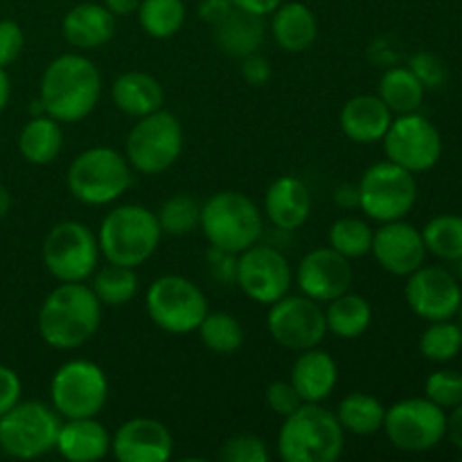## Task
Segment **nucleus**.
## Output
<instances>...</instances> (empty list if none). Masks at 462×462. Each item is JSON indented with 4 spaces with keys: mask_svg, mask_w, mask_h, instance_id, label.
I'll list each match as a JSON object with an SVG mask.
<instances>
[{
    "mask_svg": "<svg viewBox=\"0 0 462 462\" xmlns=\"http://www.w3.org/2000/svg\"><path fill=\"white\" fill-rule=\"evenodd\" d=\"M102 72L84 52H66L45 66L39 99L45 113L61 125L86 120L102 99Z\"/></svg>",
    "mask_w": 462,
    "mask_h": 462,
    "instance_id": "1",
    "label": "nucleus"
},
{
    "mask_svg": "<svg viewBox=\"0 0 462 462\" xmlns=\"http://www.w3.org/2000/svg\"><path fill=\"white\" fill-rule=\"evenodd\" d=\"M102 310L86 282H59L41 302L36 319L41 338L54 350H79L102 328Z\"/></svg>",
    "mask_w": 462,
    "mask_h": 462,
    "instance_id": "2",
    "label": "nucleus"
},
{
    "mask_svg": "<svg viewBox=\"0 0 462 462\" xmlns=\"http://www.w3.org/2000/svg\"><path fill=\"white\" fill-rule=\"evenodd\" d=\"M162 239L156 212L140 203H122L104 215L97 230L99 253L106 262L138 269L153 257Z\"/></svg>",
    "mask_w": 462,
    "mask_h": 462,
    "instance_id": "3",
    "label": "nucleus"
},
{
    "mask_svg": "<svg viewBox=\"0 0 462 462\" xmlns=\"http://www.w3.org/2000/svg\"><path fill=\"white\" fill-rule=\"evenodd\" d=\"M275 447L284 462H334L346 451V431L337 413L305 402L282 418Z\"/></svg>",
    "mask_w": 462,
    "mask_h": 462,
    "instance_id": "4",
    "label": "nucleus"
},
{
    "mask_svg": "<svg viewBox=\"0 0 462 462\" xmlns=\"http://www.w3.org/2000/svg\"><path fill=\"white\" fill-rule=\"evenodd\" d=\"M203 237L212 248L239 255L264 237V212L237 189H221L201 206Z\"/></svg>",
    "mask_w": 462,
    "mask_h": 462,
    "instance_id": "5",
    "label": "nucleus"
},
{
    "mask_svg": "<svg viewBox=\"0 0 462 462\" xmlns=\"http://www.w3.org/2000/svg\"><path fill=\"white\" fill-rule=\"evenodd\" d=\"M66 185L72 197L84 206H111L134 185V170L125 153L117 149L90 147L72 158Z\"/></svg>",
    "mask_w": 462,
    "mask_h": 462,
    "instance_id": "6",
    "label": "nucleus"
},
{
    "mask_svg": "<svg viewBox=\"0 0 462 462\" xmlns=\"http://www.w3.org/2000/svg\"><path fill=\"white\" fill-rule=\"evenodd\" d=\"M185 134L171 111L158 108L138 117L125 140V156L131 170L144 176H158L171 170L183 153Z\"/></svg>",
    "mask_w": 462,
    "mask_h": 462,
    "instance_id": "7",
    "label": "nucleus"
},
{
    "mask_svg": "<svg viewBox=\"0 0 462 462\" xmlns=\"http://www.w3.org/2000/svg\"><path fill=\"white\" fill-rule=\"evenodd\" d=\"M144 310L158 329L183 337L197 332L201 320L210 311V305L206 293L192 280L179 273H167L147 287Z\"/></svg>",
    "mask_w": 462,
    "mask_h": 462,
    "instance_id": "8",
    "label": "nucleus"
},
{
    "mask_svg": "<svg viewBox=\"0 0 462 462\" xmlns=\"http://www.w3.org/2000/svg\"><path fill=\"white\" fill-rule=\"evenodd\" d=\"M356 185H359V210H364V215L377 224L406 219L418 203L415 174L388 158L370 165Z\"/></svg>",
    "mask_w": 462,
    "mask_h": 462,
    "instance_id": "9",
    "label": "nucleus"
},
{
    "mask_svg": "<svg viewBox=\"0 0 462 462\" xmlns=\"http://www.w3.org/2000/svg\"><path fill=\"white\" fill-rule=\"evenodd\" d=\"M41 257L57 282H86L99 264L97 233L75 219L59 221L45 235Z\"/></svg>",
    "mask_w": 462,
    "mask_h": 462,
    "instance_id": "10",
    "label": "nucleus"
},
{
    "mask_svg": "<svg viewBox=\"0 0 462 462\" xmlns=\"http://www.w3.org/2000/svg\"><path fill=\"white\" fill-rule=\"evenodd\" d=\"M106 402L108 377L95 361H66L50 379V404L63 420L97 418Z\"/></svg>",
    "mask_w": 462,
    "mask_h": 462,
    "instance_id": "11",
    "label": "nucleus"
},
{
    "mask_svg": "<svg viewBox=\"0 0 462 462\" xmlns=\"http://www.w3.org/2000/svg\"><path fill=\"white\" fill-rule=\"evenodd\" d=\"M63 418L52 404L32 400L18 402L0 418V449L18 460H34L57 445Z\"/></svg>",
    "mask_w": 462,
    "mask_h": 462,
    "instance_id": "12",
    "label": "nucleus"
},
{
    "mask_svg": "<svg viewBox=\"0 0 462 462\" xmlns=\"http://www.w3.org/2000/svg\"><path fill=\"white\" fill-rule=\"evenodd\" d=\"M382 431L395 449L427 454L447 438V411L427 397H406L386 406Z\"/></svg>",
    "mask_w": 462,
    "mask_h": 462,
    "instance_id": "13",
    "label": "nucleus"
},
{
    "mask_svg": "<svg viewBox=\"0 0 462 462\" xmlns=\"http://www.w3.org/2000/svg\"><path fill=\"white\" fill-rule=\"evenodd\" d=\"M382 143L388 161L413 174L433 170L440 162L445 147L440 129L420 111L393 117Z\"/></svg>",
    "mask_w": 462,
    "mask_h": 462,
    "instance_id": "14",
    "label": "nucleus"
},
{
    "mask_svg": "<svg viewBox=\"0 0 462 462\" xmlns=\"http://www.w3.org/2000/svg\"><path fill=\"white\" fill-rule=\"evenodd\" d=\"M235 284L248 300L269 307L291 291V264L282 251L257 242L237 255Z\"/></svg>",
    "mask_w": 462,
    "mask_h": 462,
    "instance_id": "15",
    "label": "nucleus"
},
{
    "mask_svg": "<svg viewBox=\"0 0 462 462\" xmlns=\"http://www.w3.org/2000/svg\"><path fill=\"white\" fill-rule=\"evenodd\" d=\"M266 329L280 347L291 352H302L316 347L328 337L325 310L320 302L310 296H284L269 305Z\"/></svg>",
    "mask_w": 462,
    "mask_h": 462,
    "instance_id": "16",
    "label": "nucleus"
},
{
    "mask_svg": "<svg viewBox=\"0 0 462 462\" xmlns=\"http://www.w3.org/2000/svg\"><path fill=\"white\" fill-rule=\"evenodd\" d=\"M404 298L424 323L456 319L462 305V282L445 266L422 264L406 275Z\"/></svg>",
    "mask_w": 462,
    "mask_h": 462,
    "instance_id": "17",
    "label": "nucleus"
},
{
    "mask_svg": "<svg viewBox=\"0 0 462 462\" xmlns=\"http://www.w3.org/2000/svg\"><path fill=\"white\" fill-rule=\"evenodd\" d=\"M293 282L298 284L300 293L310 296L311 300L328 305L341 293L350 291L355 282L352 260L343 257L332 246L311 248L298 264Z\"/></svg>",
    "mask_w": 462,
    "mask_h": 462,
    "instance_id": "18",
    "label": "nucleus"
},
{
    "mask_svg": "<svg viewBox=\"0 0 462 462\" xmlns=\"http://www.w3.org/2000/svg\"><path fill=\"white\" fill-rule=\"evenodd\" d=\"M370 255L386 273L406 278L420 266L427 264V246H424L422 230L404 219L379 224L374 230Z\"/></svg>",
    "mask_w": 462,
    "mask_h": 462,
    "instance_id": "19",
    "label": "nucleus"
},
{
    "mask_svg": "<svg viewBox=\"0 0 462 462\" xmlns=\"http://www.w3.org/2000/svg\"><path fill=\"white\" fill-rule=\"evenodd\" d=\"M111 454L120 462H167L174 456V436L156 418H131L111 436Z\"/></svg>",
    "mask_w": 462,
    "mask_h": 462,
    "instance_id": "20",
    "label": "nucleus"
},
{
    "mask_svg": "<svg viewBox=\"0 0 462 462\" xmlns=\"http://www.w3.org/2000/svg\"><path fill=\"white\" fill-rule=\"evenodd\" d=\"M264 217L273 228L296 233L310 221L311 192L302 179L284 174L269 185L264 197Z\"/></svg>",
    "mask_w": 462,
    "mask_h": 462,
    "instance_id": "21",
    "label": "nucleus"
},
{
    "mask_svg": "<svg viewBox=\"0 0 462 462\" xmlns=\"http://www.w3.org/2000/svg\"><path fill=\"white\" fill-rule=\"evenodd\" d=\"M117 18L104 3H79L61 18V36L77 52L99 50L116 36Z\"/></svg>",
    "mask_w": 462,
    "mask_h": 462,
    "instance_id": "22",
    "label": "nucleus"
},
{
    "mask_svg": "<svg viewBox=\"0 0 462 462\" xmlns=\"http://www.w3.org/2000/svg\"><path fill=\"white\" fill-rule=\"evenodd\" d=\"M289 382L298 391L302 402L307 404H323L332 397L338 386V364L329 352L320 350L319 346L310 350L298 352L293 361Z\"/></svg>",
    "mask_w": 462,
    "mask_h": 462,
    "instance_id": "23",
    "label": "nucleus"
},
{
    "mask_svg": "<svg viewBox=\"0 0 462 462\" xmlns=\"http://www.w3.org/2000/svg\"><path fill=\"white\" fill-rule=\"evenodd\" d=\"M393 111L379 95H355L347 99L338 116V125L347 140L356 144L382 143L393 122Z\"/></svg>",
    "mask_w": 462,
    "mask_h": 462,
    "instance_id": "24",
    "label": "nucleus"
},
{
    "mask_svg": "<svg viewBox=\"0 0 462 462\" xmlns=\"http://www.w3.org/2000/svg\"><path fill=\"white\" fill-rule=\"evenodd\" d=\"M54 451L68 462H97L111 454V433L97 418L63 420Z\"/></svg>",
    "mask_w": 462,
    "mask_h": 462,
    "instance_id": "25",
    "label": "nucleus"
},
{
    "mask_svg": "<svg viewBox=\"0 0 462 462\" xmlns=\"http://www.w3.org/2000/svg\"><path fill=\"white\" fill-rule=\"evenodd\" d=\"M269 18L271 36L284 52H307L319 39V18L300 0H284Z\"/></svg>",
    "mask_w": 462,
    "mask_h": 462,
    "instance_id": "26",
    "label": "nucleus"
},
{
    "mask_svg": "<svg viewBox=\"0 0 462 462\" xmlns=\"http://www.w3.org/2000/svg\"><path fill=\"white\" fill-rule=\"evenodd\" d=\"M111 102L129 117H144L165 104V90L153 75L143 70H126L111 84Z\"/></svg>",
    "mask_w": 462,
    "mask_h": 462,
    "instance_id": "27",
    "label": "nucleus"
},
{
    "mask_svg": "<svg viewBox=\"0 0 462 462\" xmlns=\"http://www.w3.org/2000/svg\"><path fill=\"white\" fill-rule=\"evenodd\" d=\"M215 41L228 57L244 59L248 54L260 52L266 39V23L262 16L239 12L233 7V12L212 27Z\"/></svg>",
    "mask_w": 462,
    "mask_h": 462,
    "instance_id": "28",
    "label": "nucleus"
},
{
    "mask_svg": "<svg viewBox=\"0 0 462 462\" xmlns=\"http://www.w3.org/2000/svg\"><path fill=\"white\" fill-rule=\"evenodd\" d=\"M18 152L30 165H50L63 152L61 122L43 116H32L18 134Z\"/></svg>",
    "mask_w": 462,
    "mask_h": 462,
    "instance_id": "29",
    "label": "nucleus"
},
{
    "mask_svg": "<svg viewBox=\"0 0 462 462\" xmlns=\"http://www.w3.org/2000/svg\"><path fill=\"white\" fill-rule=\"evenodd\" d=\"M325 323H328L329 334L343 341H355L364 337L373 325V305L361 293L346 291L328 302Z\"/></svg>",
    "mask_w": 462,
    "mask_h": 462,
    "instance_id": "30",
    "label": "nucleus"
},
{
    "mask_svg": "<svg viewBox=\"0 0 462 462\" xmlns=\"http://www.w3.org/2000/svg\"><path fill=\"white\" fill-rule=\"evenodd\" d=\"M377 95L391 108L393 116H404L422 108L427 88L409 66H388L379 79Z\"/></svg>",
    "mask_w": 462,
    "mask_h": 462,
    "instance_id": "31",
    "label": "nucleus"
},
{
    "mask_svg": "<svg viewBox=\"0 0 462 462\" xmlns=\"http://www.w3.org/2000/svg\"><path fill=\"white\" fill-rule=\"evenodd\" d=\"M337 418L341 422L343 431L352 436H374L383 429L386 418V406L370 393L355 391L341 400L337 409Z\"/></svg>",
    "mask_w": 462,
    "mask_h": 462,
    "instance_id": "32",
    "label": "nucleus"
},
{
    "mask_svg": "<svg viewBox=\"0 0 462 462\" xmlns=\"http://www.w3.org/2000/svg\"><path fill=\"white\" fill-rule=\"evenodd\" d=\"M135 16L144 34L165 41L183 30L188 7L185 0H143Z\"/></svg>",
    "mask_w": 462,
    "mask_h": 462,
    "instance_id": "33",
    "label": "nucleus"
},
{
    "mask_svg": "<svg viewBox=\"0 0 462 462\" xmlns=\"http://www.w3.org/2000/svg\"><path fill=\"white\" fill-rule=\"evenodd\" d=\"M90 289H93V293L104 307H122L135 300L140 291V280L135 269L106 262V266L93 273Z\"/></svg>",
    "mask_w": 462,
    "mask_h": 462,
    "instance_id": "34",
    "label": "nucleus"
},
{
    "mask_svg": "<svg viewBox=\"0 0 462 462\" xmlns=\"http://www.w3.org/2000/svg\"><path fill=\"white\" fill-rule=\"evenodd\" d=\"M422 237L429 255L442 262H458L462 257V215H436L424 224Z\"/></svg>",
    "mask_w": 462,
    "mask_h": 462,
    "instance_id": "35",
    "label": "nucleus"
},
{
    "mask_svg": "<svg viewBox=\"0 0 462 462\" xmlns=\"http://www.w3.org/2000/svg\"><path fill=\"white\" fill-rule=\"evenodd\" d=\"M420 355L431 364H449L462 352V328L458 320H431L420 334Z\"/></svg>",
    "mask_w": 462,
    "mask_h": 462,
    "instance_id": "36",
    "label": "nucleus"
},
{
    "mask_svg": "<svg viewBox=\"0 0 462 462\" xmlns=\"http://www.w3.org/2000/svg\"><path fill=\"white\" fill-rule=\"evenodd\" d=\"M203 346L215 355H235L244 346V325L228 311H208L197 328Z\"/></svg>",
    "mask_w": 462,
    "mask_h": 462,
    "instance_id": "37",
    "label": "nucleus"
},
{
    "mask_svg": "<svg viewBox=\"0 0 462 462\" xmlns=\"http://www.w3.org/2000/svg\"><path fill=\"white\" fill-rule=\"evenodd\" d=\"M374 228L365 219L355 215L338 217L328 233V246L341 253L347 260H359V257L370 255L373 248Z\"/></svg>",
    "mask_w": 462,
    "mask_h": 462,
    "instance_id": "38",
    "label": "nucleus"
},
{
    "mask_svg": "<svg viewBox=\"0 0 462 462\" xmlns=\"http://www.w3.org/2000/svg\"><path fill=\"white\" fill-rule=\"evenodd\" d=\"M156 217L158 224H161L162 235H170V237H185V235L192 233L194 228H199L201 203L185 192L171 194L170 199L162 201Z\"/></svg>",
    "mask_w": 462,
    "mask_h": 462,
    "instance_id": "39",
    "label": "nucleus"
},
{
    "mask_svg": "<svg viewBox=\"0 0 462 462\" xmlns=\"http://www.w3.org/2000/svg\"><path fill=\"white\" fill-rule=\"evenodd\" d=\"M424 397L449 411L462 402V373L454 368H440L424 382Z\"/></svg>",
    "mask_w": 462,
    "mask_h": 462,
    "instance_id": "40",
    "label": "nucleus"
},
{
    "mask_svg": "<svg viewBox=\"0 0 462 462\" xmlns=\"http://www.w3.org/2000/svg\"><path fill=\"white\" fill-rule=\"evenodd\" d=\"M224 462H269L271 454L266 442L255 433H235L219 447Z\"/></svg>",
    "mask_w": 462,
    "mask_h": 462,
    "instance_id": "41",
    "label": "nucleus"
},
{
    "mask_svg": "<svg viewBox=\"0 0 462 462\" xmlns=\"http://www.w3.org/2000/svg\"><path fill=\"white\" fill-rule=\"evenodd\" d=\"M409 68L427 90L440 88L447 81V66L438 54L427 52V50H420V52L411 54Z\"/></svg>",
    "mask_w": 462,
    "mask_h": 462,
    "instance_id": "42",
    "label": "nucleus"
},
{
    "mask_svg": "<svg viewBox=\"0 0 462 462\" xmlns=\"http://www.w3.org/2000/svg\"><path fill=\"white\" fill-rule=\"evenodd\" d=\"M264 400L266 406H269L275 415H280V418H287V415H291L298 406L305 404L289 379H278V382L269 383L264 393Z\"/></svg>",
    "mask_w": 462,
    "mask_h": 462,
    "instance_id": "43",
    "label": "nucleus"
},
{
    "mask_svg": "<svg viewBox=\"0 0 462 462\" xmlns=\"http://www.w3.org/2000/svg\"><path fill=\"white\" fill-rule=\"evenodd\" d=\"M25 48V34L16 21H0V68H9Z\"/></svg>",
    "mask_w": 462,
    "mask_h": 462,
    "instance_id": "44",
    "label": "nucleus"
},
{
    "mask_svg": "<svg viewBox=\"0 0 462 462\" xmlns=\"http://www.w3.org/2000/svg\"><path fill=\"white\" fill-rule=\"evenodd\" d=\"M23 382L18 373L9 365H0V418L21 402Z\"/></svg>",
    "mask_w": 462,
    "mask_h": 462,
    "instance_id": "45",
    "label": "nucleus"
},
{
    "mask_svg": "<svg viewBox=\"0 0 462 462\" xmlns=\"http://www.w3.org/2000/svg\"><path fill=\"white\" fill-rule=\"evenodd\" d=\"M239 61H242V66H239V72H242V77H244V81H246V84L255 86V88L269 84L271 75H273L269 59L262 57L260 52H255V54H248V57L239 59Z\"/></svg>",
    "mask_w": 462,
    "mask_h": 462,
    "instance_id": "46",
    "label": "nucleus"
},
{
    "mask_svg": "<svg viewBox=\"0 0 462 462\" xmlns=\"http://www.w3.org/2000/svg\"><path fill=\"white\" fill-rule=\"evenodd\" d=\"M208 262H210V271L219 282L228 284L235 282V269H237V255L233 253L219 251V248H212L208 251Z\"/></svg>",
    "mask_w": 462,
    "mask_h": 462,
    "instance_id": "47",
    "label": "nucleus"
},
{
    "mask_svg": "<svg viewBox=\"0 0 462 462\" xmlns=\"http://www.w3.org/2000/svg\"><path fill=\"white\" fill-rule=\"evenodd\" d=\"M230 12H233L230 0H199V7H197L199 18L210 27H215L217 23L224 21Z\"/></svg>",
    "mask_w": 462,
    "mask_h": 462,
    "instance_id": "48",
    "label": "nucleus"
},
{
    "mask_svg": "<svg viewBox=\"0 0 462 462\" xmlns=\"http://www.w3.org/2000/svg\"><path fill=\"white\" fill-rule=\"evenodd\" d=\"M282 3L284 0H230V5H233L235 9H239V12H246L262 18L271 16Z\"/></svg>",
    "mask_w": 462,
    "mask_h": 462,
    "instance_id": "49",
    "label": "nucleus"
},
{
    "mask_svg": "<svg viewBox=\"0 0 462 462\" xmlns=\"http://www.w3.org/2000/svg\"><path fill=\"white\" fill-rule=\"evenodd\" d=\"M332 201L341 210H356L359 208V185L356 183H341L334 188Z\"/></svg>",
    "mask_w": 462,
    "mask_h": 462,
    "instance_id": "50",
    "label": "nucleus"
},
{
    "mask_svg": "<svg viewBox=\"0 0 462 462\" xmlns=\"http://www.w3.org/2000/svg\"><path fill=\"white\" fill-rule=\"evenodd\" d=\"M451 445L462 454V402L454 409L447 411V438Z\"/></svg>",
    "mask_w": 462,
    "mask_h": 462,
    "instance_id": "51",
    "label": "nucleus"
},
{
    "mask_svg": "<svg viewBox=\"0 0 462 462\" xmlns=\"http://www.w3.org/2000/svg\"><path fill=\"white\" fill-rule=\"evenodd\" d=\"M102 3H104V7L113 14V16L122 18V16H131V14L138 12V7L143 0H102Z\"/></svg>",
    "mask_w": 462,
    "mask_h": 462,
    "instance_id": "52",
    "label": "nucleus"
},
{
    "mask_svg": "<svg viewBox=\"0 0 462 462\" xmlns=\"http://www.w3.org/2000/svg\"><path fill=\"white\" fill-rule=\"evenodd\" d=\"M9 97H12V79L7 75V68H0V113L7 108Z\"/></svg>",
    "mask_w": 462,
    "mask_h": 462,
    "instance_id": "53",
    "label": "nucleus"
},
{
    "mask_svg": "<svg viewBox=\"0 0 462 462\" xmlns=\"http://www.w3.org/2000/svg\"><path fill=\"white\" fill-rule=\"evenodd\" d=\"M9 210H12V194L0 183V219H5L9 215Z\"/></svg>",
    "mask_w": 462,
    "mask_h": 462,
    "instance_id": "54",
    "label": "nucleus"
},
{
    "mask_svg": "<svg viewBox=\"0 0 462 462\" xmlns=\"http://www.w3.org/2000/svg\"><path fill=\"white\" fill-rule=\"evenodd\" d=\"M454 264H456V278H458L462 282V257L458 262H454Z\"/></svg>",
    "mask_w": 462,
    "mask_h": 462,
    "instance_id": "55",
    "label": "nucleus"
},
{
    "mask_svg": "<svg viewBox=\"0 0 462 462\" xmlns=\"http://www.w3.org/2000/svg\"><path fill=\"white\" fill-rule=\"evenodd\" d=\"M456 319H458V323H460V328H462V305H460V310H458V314H456Z\"/></svg>",
    "mask_w": 462,
    "mask_h": 462,
    "instance_id": "56",
    "label": "nucleus"
}]
</instances>
